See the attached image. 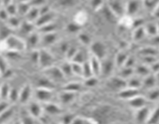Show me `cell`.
<instances>
[{
  "instance_id": "28",
  "label": "cell",
  "mask_w": 159,
  "mask_h": 124,
  "mask_svg": "<svg viewBox=\"0 0 159 124\" xmlns=\"http://www.w3.org/2000/svg\"><path fill=\"white\" fill-rule=\"evenodd\" d=\"M146 36H147V33H146L145 29H144V25H143V26L134 28V30L131 34L132 39H133L134 41L136 42V43H138V42L144 40V39L145 38Z\"/></svg>"
},
{
  "instance_id": "23",
  "label": "cell",
  "mask_w": 159,
  "mask_h": 124,
  "mask_svg": "<svg viewBox=\"0 0 159 124\" xmlns=\"http://www.w3.org/2000/svg\"><path fill=\"white\" fill-rule=\"evenodd\" d=\"M157 85H158V82L153 73H151L142 78V89H144L145 91L156 87Z\"/></svg>"
},
{
  "instance_id": "29",
  "label": "cell",
  "mask_w": 159,
  "mask_h": 124,
  "mask_svg": "<svg viewBox=\"0 0 159 124\" xmlns=\"http://www.w3.org/2000/svg\"><path fill=\"white\" fill-rule=\"evenodd\" d=\"M60 67L61 70L62 71L63 74H65V78H67V80L68 79H71L74 77L72 73V70H71V61L69 60H65V61H62L60 64L58 65Z\"/></svg>"
},
{
  "instance_id": "3",
  "label": "cell",
  "mask_w": 159,
  "mask_h": 124,
  "mask_svg": "<svg viewBox=\"0 0 159 124\" xmlns=\"http://www.w3.org/2000/svg\"><path fill=\"white\" fill-rule=\"evenodd\" d=\"M38 66L41 70L56 64V57L48 48H38Z\"/></svg>"
},
{
  "instance_id": "40",
  "label": "cell",
  "mask_w": 159,
  "mask_h": 124,
  "mask_svg": "<svg viewBox=\"0 0 159 124\" xmlns=\"http://www.w3.org/2000/svg\"><path fill=\"white\" fill-rule=\"evenodd\" d=\"M148 122H152V123L159 122V102L158 105H155L152 109V113H151Z\"/></svg>"
},
{
  "instance_id": "12",
  "label": "cell",
  "mask_w": 159,
  "mask_h": 124,
  "mask_svg": "<svg viewBox=\"0 0 159 124\" xmlns=\"http://www.w3.org/2000/svg\"><path fill=\"white\" fill-rule=\"evenodd\" d=\"M152 108H150L149 105L135 109L134 113V118L135 121L137 122H148L152 113Z\"/></svg>"
},
{
  "instance_id": "43",
  "label": "cell",
  "mask_w": 159,
  "mask_h": 124,
  "mask_svg": "<svg viewBox=\"0 0 159 124\" xmlns=\"http://www.w3.org/2000/svg\"><path fill=\"white\" fill-rule=\"evenodd\" d=\"M89 59V58H88ZM82 68H83V73H82V79L88 78L93 76V71H92L90 65L89 64V60H87L86 61L84 62L82 64Z\"/></svg>"
},
{
  "instance_id": "10",
  "label": "cell",
  "mask_w": 159,
  "mask_h": 124,
  "mask_svg": "<svg viewBox=\"0 0 159 124\" xmlns=\"http://www.w3.org/2000/svg\"><path fill=\"white\" fill-rule=\"evenodd\" d=\"M42 105H43V113L48 115V116H49L50 117L60 116L61 115L64 113L62 105L60 103H57L54 101L43 103Z\"/></svg>"
},
{
  "instance_id": "45",
  "label": "cell",
  "mask_w": 159,
  "mask_h": 124,
  "mask_svg": "<svg viewBox=\"0 0 159 124\" xmlns=\"http://www.w3.org/2000/svg\"><path fill=\"white\" fill-rule=\"evenodd\" d=\"M106 4L105 0H91L90 1V6L95 11H99L104 5Z\"/></svg>"
},
{
  "instance_id": "35",
  "label": "cell",
  "mask_w": 159,
  "mask_h": 124,
  "mask_svg": "<svg viewBox=\"0 0 159 124\" xmlns=\"http://www.w3.org/2000/svg\"><path fill=\"white\" fill-rule=\"evenodd\" d=\"M11 85L9 82H4L0 84V99L1 100H7L9 98V92L11 90Z\"/></svg>"
},
{
  "instance_id": "41",
  "label": "cell",
  "mask_w": 159,
  "mask_h": 124,
  "mask_svg": "<svg viewBox=\"0 0 159 124\" xmlns=\"http://www.w3.org/2000/svg\"><path fill=\"white\" fill-rule=\"evenodd\" d=\"M84 82L83 85L84 87H87V88H92V87L96 86V85L99 82V77L97 76H91V77L88 78L83 79Z\"/></svg>"
},
{
  "instance_id": "49",
  "label": "cell",
  "mask_w": 159,
  "mask_h": 124,
  "mask_svg": "<svg viewBox=\"0 0 159 124\" xmlns=\"http://www.w3.org/2000/svg\"><path fill=\"white\" fill-rule=\"evenodd\" d=\"M153 15L155 18L159 20V2L157 3L156 6H155L153 10Z\"/></svg>"
},
{
  "instance_id": "7",
  "label": "cell",
  "mask_w": 159,
  "mask_h": 124,
  "mask_svg": "<svg viewBox=\"0 0 159 124\" xmlns=\"http://www.w3.org/2000/svg\"><path fill=\"white\" fill-rule=\"evenodd\" d=\"M89 47L90 54L96 56L100 60H102L107 57V47L103 42L100 40L93 41Z\"/></svg>"
},
{
  "instance_id": "15",
  "label": "cell",
  "mask_w": 159,
  "mask_h": 124,
  "mask_svg": "<svg viewBox=\"0 0 159 124\" xmlns=\"http://www.w3.org/2000/svg\"><path fill=\"white\" fill-rule=\"evenodd\" d=\"M150 102V101H148V99L146 98V96L143 94L138 95L130 99V100L127 101V103L128 104L129 106L131 108H133L134 110L138 109V108H141V107L149 105Z\"/></svg>"
},
{
  "instance_id": "36",
  "label": "cell",
  "mask_w": 159,
  "mask_h": 124,
  "mask_svg": "<svg viewBox=\"0 0 159 124\" xmlns=\"http://www.w3.org/2000/svg\"><path fill=\"white\" fill-rule=\"evenodd\" d=\"M89 56V54H86L85 51H83L81 49H79L77 52H76V54L74 55L73 58L71 59V61L76 62V63L79 64H83L84 62H85L88 60Z\"/></svg>"
},
{
  "instance_id": "33",
  "label": "cell",
  "mask_w": 159,
  "mask_h": 124,
  "mask_svg": "<svg viewBox=\"0 0 159 124\" xmlns=\"http://www.w3.org/2000/svg\"><path fill=\"white\" fill-rule=\"evenodd\" d=\"M144 95L151 102H157L159 100V87L157 85L156 87L147 90Z\"/></svg>"
},
{
  "instance_id": "44",
  "label": "cell",
  "mask_w": 159,
  "mask_h": 124,
  "mask_svg": "<svg viewBox=\"0 0 159 124\" xmlns=\"http://www.w3.org/2000/svg\"><path fill=\"white\" fill-rule=\"evenodd\" d=\"M75 116V115L72 114V113H63V114L59 116L60 117V122H62V123H71Z\"/></svg>"
},
{
  "instance_id": "20",
  "label": "cell",
  "mask_w": 159,
  "mask_h": 124,
  "mask_svg": "<svg viewBox=\"0 0 159 124\" xmlns=\"http://www.w3.org/2000/svg\"><path fill=\"white\" fill-rule=\"evenodd\" d=\"M141 7L140 0H127L126 3V14L134 17L138 13Z\"/></svg>"
},
{
  "instance_id": "31",
  "label": "cell",
  "mask_w": 159,
  "mask_h": 124,
  "mask_svg": "<svg viewBox=\"0 0 159 124\" xmlns=\"http://www.w3.org/2000/svg\"><path fill=\"white\" fill-rule=\"evenodd\" d=\"M40 15V9H39V7L31 6L30 9H29L28 12L26 13V15L24 16V18L25 20H28V21L35 23V22L39 18Z\"/></svg>"
},
{
  "instance_id": "19",
  "label": "cell",
  "mask_w": 159,
  "mask_h": 124,
  "mask_svg": "<svg viewBox=\"0 0 159 124\" xmlns=\"http://www.w3.org/2000/svg\"><path fill=\"white\" fill-rule=\"evenodd\" d=\"M88 60L93 75L99 77L101 75V68H102V62H101L100 59L89 53Z\"/></svg>"
},
{
  "instance_id": "16",
  "label": "cell",
  "mask_w": 159,
  "mask_h": 124,
  "mask_svg": "<svg viewBox=\"0 0 159 124\" xmlns=\"http://www.w3.org/2000/svg\"><path fill=\"white\" fill-rule=\"evenodd\" d=\"M141 90L142 89H138V88H133L127 86L126 88H123L122 90L118 91L117 97L120 99H121V100L127 102V101L130 100L132 98L135 97V96L138 95L142 94Z\"/></svg>"
},
{
  "instance_id": "39",
  "label": "cell",
  "mask_w": 159,
  "mask_h": 124,
  "mask_svg": "<svg viewBox=\"0 0 159 124\" xmlns=\"http://www.w3.org/2000/svg\"><path fill=\"white\" fill-rule=\"evenodd\" d=\"M139 52L141 57H145V56H155V57H157V54L159 53V51H157L156 48H155L154 46H145V47H143L142 49L140 50Z\"/></svg>"
},
{
  "instance_id": "5",
  "label": "cell",
  "mask_w": 159,
  "mask_h": 124,
  "mask_svg": "<svg viewBox=\"0 0 159 124\" xmlns=\"http://www.w3.org/2000/svg\"><path fill=\"white\" fill-rule=\"evenodd\" d=\"M125 0H107L106 5L117 19L126 14Z\"/></svg>"
},
{
  "instance_id": "47",
  "label": "cell",
  "mask_w": 159,
  "mask_h": 124,
  "mask_svg": "<svg viewBox=\"0 0 159 124\" xmlns=\"http://www.w3.org/2000/svg\"><path fill=\"white\" fill-rule=\"evenodd\" d=\"M11 105L10 102L7 100H1L0 101V114L2 112H4L9 105Z\"/></svg>"
},
{
  "instance_id": "42",
  "label": "cell",
  "mask_w": 159,
  "mask_h": 124,
  "mask_svg": "<svg viewBox=\"0 0 159 124\" xmlns=\"http://www.w3.org/2000/svg\"><path fill=\"white\" fill-rule=\"evenodd\" d=\"M78 38H79V41L80 42L81 44H83L85 46H89V45L91 44V43L93 42L91 37L88 35L87 33H80L79 32L78 33Z\"/></svg>"
},
{
  "instance_id": "18",
  "label": "cell",
  "mask_w": 159,
  "mask_h": 124,
  "mask_svg": "<svg viewBox=\"0 0 159 124\" xmlns=\"http://www.w3.org/2000/svg\"><path fill=\"white\" fill-rule=\"evenodd\" d=\"M62 90L68 91H71L75 93H79L83 89V82H78L76 80H68L64 85H61Z\"/></svg>"
},
{
  "instance_id": "17",
  "label": "cell",
  "mask_w": 159,
  "mask_h": 124,
  "mask_svg": "<svg viewBox=\"0 0 159 124\" xmlns=\"http://www.w3.org/2000/svg\"><path fill=\"white\" fill-rule=\"evenodd\" d=\"M76 96H77V93L61 89V91L57 94V99H58V102L61 105H66L73 103L76 99Z\"/></svg>"
},
{
  "instance_id": "38",
  "label": "cell",
  "mask_w": 159,
  "mask_h": 124,
  "mask_svg": "<svg viewBox=\"0 0 159 124\" xmlns=\"http://www.w3.org/2000/svg\"><path fill=\"white\" fill-rule=\"evenodd\" d=\"M71 70H72V73L74 77L82 78V73H83L82 64L71 61Z\"/></svg>"
},
{
  "instance_id": "8",
  "label": "cell",
  "mask_w": 159,
  "mask_h": 124,
  "mask_svg": "<svg viewBox=\"0 0 159 124\" xmlns=\"http://www.w3.org/2000/svg\"><path fill=\"white\" fill-rule=\"evenodd\" d=\"M59 34L57 31L40 33V48H50L59 41Z\"/></svg>"
},
{
  "instance_id": "14",
  "label": "cell",
  "mask_w": 159,
  "mask_h": 124,
  "mask_svg": "<svg viewBox=\"0 0 159 124\" xmlns=\"http://www.w3.org/2000/svg\"><path fill=\"white\" fill-rule=\"evenodd\" d=\"M27 50H35L40 48V33L37 30L34 31L30 34L25 37Z\"/></svg>"
},
{
  "instance_id": "25",
  "label": "cell",
  "mask_w": 159,
  "mask_h": 124,
  "mask_svg": "<svg viewBox=\"0 0 159 124\" xmlns=\"http://www.w3.org/2000/svg\"><path fill=\"white\" fill-rule=\"evenodd\" d=\"M134 74L139 76L141 78L146 77V76L148 75L149 74L152 73L150 67L148 65L142 63V62H141V63H137V64L134 68Z\"/></svg>"
},
{
  "instance_id": "26",
  "label": "cell",
  "mask_w": 159,
  "mask_h": 124,
  "mask_svg": "<svg viewBox=\"0 0 159 124\" xmlns=\"http://www.w3.org/2000/svg\"><path fill=\"white\" fill-rule=\"evenodd\" d=\"M89 20V16L86 11L85 10H79L75 14L73 17V21L78 26H82L87 23Z\"/></svg>"
},
{
  "instance_id": "13",
  "label": "cell",
  "mask_w": 159,
  "mask_h": 124,
  "mask_svg": "<svg viewBox=\"0 0 159 124\" xmlns=\"http://www.w3.org/2000/svg\"><path fill=\"white\" fill-rule=\"evenodd\" d=\"M107 84L109 88L116 91V92L127 87V81L118 75H111L109 77Z\"/></svg>"
},
{
  "instance_id": "2",
  "label": "cell",
  "mask_w": 159,
  "mask_h": 124,
  "mask_svg": "<svg viewBox=\"0 0 159 124\" xmlns=\"http://www.w3.org/2000/svg\"><path fill=\"white\" fill-rule=\"evenodd\" d=\"M41 73L44 74L47 78H48L51 82H54L56 85H62L68 81L65 78V74L61 70L60 67L57 64H54L53 66L49 67V68L41 70Z\"/></svg>"
},
{
  "instance_id": "37",
  "label": "cell",
  "mask_w": 159,
  "mask_h": 124,
  "mask_svg": "<svg viewBox=\"0 0 159 124\" xmlns=\"http://www.w3.org/2000/svg\"><path fill=\"white\" fill-rule=\"evenodd\" d=\"M30 7L31 6L30 2H20L19 4H17V15L20 17H24Z\"/></svg>"
},
{
  "instance_id": "21",
  "label": "cell",
  "mask_w": 159,
  "mask_h": 124,
  "mask_svg": "<svg viewBox=\"0 0 159 124\" xmlns=\"http://www.w3.org/2000/svg\"><path fill=\"white\" fill-rule=\"evenodd\" d=\"M42 74V73H41ZM57 85L51 82L48 78L43 74L37 77L35 80V87L34 88H51V89H54Z\"/></svg>"
},
{
  "instance_id": "32",
  "label": "cell",
  "mask_w": 159,
  "mask_h": 124,
  "mask_svg": "<svg viewBox=\"0 0 159 124\" xmlns=\"http://www.w3.org/2000/svg\"><path fill=\"white\" fill-rule=\"evenodd\" d=\"M144 27L147 36L154 37V36H156L158 34V25L157 23H153V22H149L146 24H144Z\"/></svg>"
},
{
  "instance_id": "48",
  "label": "cell",
  "mask_w": 159,
  "mask_h": 124,
  "mask_svg": "<svg viewBox=\"0 0 159 124\" xmlns=\"http://www.w3.org/2000/svg\"><path fill=\"white\" fill-rule=\"evenodd\" d=\"M75 0H60V5L62 7H71V6L74 5Z\"/></svg>"
},
{
  "instance_id": "24",
  "label": "cell",
  "mask_w": 159,
  "mask_h": 124,
  "mask_svg": "<svg viewBox=\"0 0 159 124\" xmlns=\"http://www.w3.org/2000/svg\"><path fill=\"white\" fill-rule=\"evenodd\" d=\"M128 57L129 54L124 50H120V51L116 53L115 57H113L116 69H119V68L124 66Z\"/></svg>"
},
{
  "instance_id": "1",
  "label": "cell",
  "mask_w": 159,
  "mask_h": 124,
  "mask_svg": "<svg viewBox=\"0 0 159 124\" xmlns=\"http://www.w3.org/2000/svg\"><path fill=\"white\" fill-rule=\"evenodd\" d=\"M27 50L25 39L16 34H10L0 40V51L2 52L23 53Z\"/></svg>"
},
{
  "instance_id": "27",
  "label": "cell",
  "mask_w": 159,
  "mask_h": 124,
  "mask_svg": "<svg viewBox=\"0 0 159 124\" xmlns=\"http://www.w3.org/2000/svg\"><path fill=\"white\" fill-rule=\"evenodd\" d=\"M22 22H23V20H21V17L19 16L18 15H14L9 16L8 20L5 22V23L12 30H15V29H18L20 28V26L22 24Z\"/></svg>"
},
{
  "instance_id": "11",
  "label": "cell",
  "mask_w": 159,
  "mask_h": 124,
  "mask_svg": "<svg viewBox=\"0 0 159 124\" xmlns=\"http://www.w3.org/2000/svg\"><path fill=\"white\" fill-rule=\"evenodd\" d=\"M101 62H102L101 75L108 78L109 77L113 75V72L116 69V65H115L114 59L106 57L105 58L101 60Z\"/></svg>"
},
{
  "instance_id": "9",
  "label": "cell",
  "mask_w": 159,
  "mask_h": 124,
  "mask_svg": "<svg viewBox=\"0 0 159 124\" xmlns=\"http://www.w3.org/2000/svg\"><path fill=\"white\" fill-rule=\"evenodd\" d=\"M28 113L39 121V119L43 113V105L36 99H31L26 105H24Z\"/></svg>"
},
{
  "instance_id": "34",
  "label": "cell",
  "mask_w": 159,
  "mask_h": 124,
  "mask_svg": "<svg viewBox=\"0 0 159 124\" xmlns=\"http://www.w3.org/2000/svg\"><path fill=\"white\" fill-rule=\"evenodd\" d=\"M118 70V73L116 74V75L120 76L122 78L125 79L126 81L130 78L131 76H133L134 74V70L133 68H129V67H122V68H119Z\"/></svg>"
},
{
  "instance_id": "6",
  "label": "cell",
  "mask_w": 159,
  "mask_h": 124,
  "mask_svg": "<svg viewBox=\"0 0 159 124\" xmlns=\"http://www.w3.org/2000/svg\"><path fill=\"white\" fill-rule=\"evenodd\" d=\"M34 97V87L30 83H26L20 88L18 102L26 105Z\"/></svg>"
},
{
  "instance_id": "46",
  "label": "cell",
  "mask_w": 159,
  "mask_h": 124,
  "mask_svg": "<svg viewBox=\"0 0 159 124\" xmlns=\"http://www.w3.org/2000/svg\"><path fill=\"white\" fill-rule=\"evenodd\" d=\"M80 27L81 26H78L74 22H71V23L68 24L67 29H68V32L71 33H79V30H80Z\"/></svg>"
},
{
  "instance_id": "4",
  "label": "cell",
  "mask_w": 159,
  "mask_h": 124,
  "mask_svg": "<svg viewBox=\"0 0 159 124\" xmlns=\"http://www.w3.org/2000/svg\"><path fill=\"white\" fill-rule=\"evenodd\" d=\"M54 89L47 88H34V99L40 103H46L48 102H53L54 99L57 98Z\"/></svg>"
},
{
  "instance_id": "30",
  "label": "cell",
  "mask_w": 159,
  "mask_h": 124,
  "mask_svg": "<svg viewBox=\"0 0 159 124\" xmlns=\"http://www.w3.org/2000/svg\"><path fill=\"white\" fill-rule=\"evenodd\" d=\"M127 86L130 88L142 89V78L136 74H134L127 80Z\"/></svg>"
},
{
  "instance_id": "22",
  "label": "cell",
  "mask_w": 159,
  "mask_h": 124,
  "mask_svg": "<svg viewBox=\"0 0 159 124\" xmlns=\"http://www.w3.org/2000/svg\"><path fill=\"white\" fill-rule=\"evenodd\" d=\"M16 104H11L4 112L0 114V122H6L12 119L16 115Z\"/></svg>"
}]
</instances>
